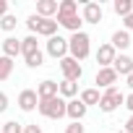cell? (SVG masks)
<instances>
[{
	"mask_svg": "<svg viewBox=\"0 0 133 133\" xmlns=\"http://www.w3.org/2000/svg\"><path fill=\"white\" fill-rule=\"evenodd\" d=\"M123 24H125V31L133 37V13H130V16H125V18H123Z\"/></svg>",
	"mask_w": 133,
	"mask_h": 133,
	"instance_id": "obj_29",
	"label": "cell"
},
{
	"mask_svg": "<svg viewBox=\"0 0 133 133\" xmlns=\"http://www.w3.org/2000/svg\"><path fill=\"white\" fill-rule=\"evenodd\" d=\"M0 125H3V123H0Z\"/></svg>",
	"mask_w": 133,
	"mask_h": 133,
	"instance_id": "obj_37",
	"label": "cell"
},
{
	"mask_svg": "<svg viewBox=\"0 0 133 133\" xmlns=\"http://www.w3.org/2000/svg\"><path fill=\"white\" fill-rule=\"evenodd\" d=\"M86 112H89V107H86L78 97L65 102V117H71V123H81V120L86 117Z\"/></svg>",
	"mask_w": 133,
	"mask_h": 133,
	"instance_id": "obj_6",
	"label": "cell"
},
{
	"mask_svg": "<svg viewBox=\"0 0 133 133\" xmlns=\"http://www.w3.org/2000/svg\"><path fill=\"white\" fill-rule=\"evenodd\" d=\"M55 21H57V26H63V29H68L71 34L81 31V26H84V21H81V16H78V13H71V16H57Z\"/></svg>",
	"mask_w": 133,
	"mask_h": 133,
	"instance_id": "obj_12",
	"label": "cell"
},
{
	"mask_svg": "<svg viewBox=\"0 0 133 133\" xmlns=\"http://www.w3.org/2000/svg\"><path fill=\"white\" fill-rule=\"evenodd\" d=\"M39 21H42V18H39L37 13H31V16L26 18V29H29V31H31L34 37H37V26H39Z\"/></svg>",
	"mask_w": 133,
	"mask_h": 133,
	"instance_id": "obj_27",
	"label": "cell"
},
{
	"mask_svg": "<svg viewBox=\"0 0 133 133\" xmlns=\"http://www.w3.org/2000/svg\"><path fill=\"white\" fill-rule=\"evenodd\" d=\"M37 52H42V50H39V42H37L34 34H29L26 39H21V55H24V60L26 57H34Z\"/></svg>",
	"mask_w": 133,
	"mask_h": 133,
	"instance_id": "obj_17",
	"label": "cell"
},
{
	"mask_svg": "<svg viewBox=\"0 0 133 133\" xmlns=\"http://www.w3.org/2000/svg\"><path fill=\"white\" fill-rule=\"evenodd\" d=\"M86 128L81 125V123H68V125H65V133H84Z\"/></svg>",
	"mask_w": 133,
	"mask_h": 133,
	"instance_id": "obj_28",
	"label": "cell"
},
{
	"mask_svg": "<svg viewBox=\"0 0 133 133\" xmlns=\"http://www.w3.org/2000/svg\"><path fill=\"white\" fill-rule=\"evenodd\" d=\"M44 52H47L50 57H55V60H63L65 55H68V39L60 37V34L50 37V39H47V44H44Z\"/></svg>",
	"mask_w": 133,
	"mask_h": 133,
	"instance_id": "obj_5",
	"label": "cell"
},
{
	"mask_svg": "<svg viewBox=\"0 0 133 133\" xmlns=\"http://www.w3.org/2000/svg\"><path fill=\"white\" fill-rule=\"evenodd\" d=\"M24 133H42V128L37 123H31V125H24Z\"/></svg>",
	"mask_w": 133,
	"mask_h": 133,
	"instance_id": "obj_31",
	"label": "cell"
},
{
	"mask_svg": "<svg viewBox=\"0 0 133 133\" xmlns=\"http://www.w3.org/2000/svg\"><path fill=\"white\" fill-rule=\"evenodd\" d=\"M13 76V60L0 55V81H8Z\"/></svg>",
	"mask_w": 133,
	"mask_h": 133,
	"instance_id": "obj_23",
	"label": "cell"
},
{
	"mask_svg": "<svg viewBox=\"0 0 133 133\" xmlns=\"http://www.w3.org/2000/svg\"><path fill=\"white\" fill-rule=\"evenodd\" d=\"M117 78H120V76H117L112 68H99V71H97V78H94V84H97L99 89H112V86L117 84Z\"/></svg>",
	"mask_w": 133,
	"mask_h": 133,
	"instance_id": "obj_11",
	"label": "cell"
},
{
	"mask_svg": "<svg viewBox=\"0 0 133 133\" xmlns=\"http://www.w3.org/2000/svg\"><path fill=\"white\" fill-rule=\"evenodd\" d=\"M102 16H104V11H102L99 3H84V11H81V21L84 24H99Z\"/></svg>",
	"mask_w": 133,
	"mask_h": 133,
	"instance_id": "obj_9",
	"label": "cell"
},
{
	"mask_svg": "<svg viewBox=\"0 0 133 133\" xmlns=\"http://www.w3.org/2000/svg\"><path fill=\"white\" fill-rule=\"evenodd\" d=\"M123 130H125V133H133V115L125 120V128H123Z\"/></svg>",
	"mask_w": 133,
	"mask_h": 133,
	"instance_id": "obj_34",
	"label": "cell"
},
{
	"mask_svg": "<svg viewBox=\"0 0 133 133\" xmlns=\"http://www.w3.org/2000/svg\"><path fill=\"white\" fill-rule=\"evenodd\" d=\"M115 47L110 44V42H104V44H99V50H97V65H99V68H110V65H112V60H115Z\"/></svg>",
	"mask_w": 133,
	"mask_h": 133,
	"instance_id": "obj_10",
	"label": "cell"
},
{
	"mask_svg": "<svg viewBox=\"0 0 133 133\" xmlns=\"http://www.w3.org/2000/svg\"><path fill=\"white\" fill-rule=\"evenodd\" d=\"M57 34V21L55 18H42L39 21V26H37V37H55Z\"/></svg>",
	"mask_w": 133,
	"mask_h": 133,
	"instance_id": "obj_19",
	"label": "cell"
},
{
	"mask_svg": "<svg viewBox=\"0 0 133 133\" xmlns=\"http://www.w3.org/2000/svg\"><path fill=\"white\" fill-rule=\"evenodd\" d=\"M123 104H125V107L130 110V115H133V91H130V94H125V102H123Z\"/></svg>",
	"mask_w": 133,
	"mask_h": 133,
	"instance_id": "obj_32",
	"label": "cell"
},
{
	"mask_svg": "<svg viewBox=\"0 0 133 133\" xmlns=\"http://www.w3.org/2000/svg\"><path fill=\"white\" fill-rule=\"evenodd\" d=\"M0 47H3V57H11V60H13L16 55H21V39H16L13 34L0 42Z\"/></svg>",
	"mask_w": 133,
	"mask_h": 133,
	"instance_id": "obj_13",
	"label": "cell"
},
{
	"mask_svg": "<svg viewBox=\"0 0 133 133\" xmlns=\"http://www.w3.org/2000/svg\"><path fill=\"white\" fill-rule=\"evenodd\" d=\"M110 68H112L117 76H130V73H133V57L125 55V52H120V55H115V60H112Z\"/></svg>",
	"mask_w": 133,
	"mask_h": 133,
	"instance_id": "obj_8",
	"label": "cell"
},
{
	"mask_svg": "<svg viewBox=\"0 0 133 133\" xmlns=\"http://www.w3.org/2000/svg\"><path fill=\"white\" fill-rule=\"evenodd\" d=\"M37 16L39 18L57 16V0H37Z\"/></svg>",
	"mask_w": 133,
	"mask_h": 133,
	"instance_id": "obj_16",
	"label": "cell"
},
{
	"mask_svg": "<svg viewBox=\"0 0 133 133\" xmlns=\"http://www.w3.org/2000/svg\"><path fill=\"white\" fill-rule=\"evenodd\" d=\"M89 52H91V37L84 29L76 31V34H71V39H68V57H73L76 63H81V60L89 57Z\"/></svg>",
	"mask_w": 133,
	"mask_h": 133,
	"instance_id": "obj_1",
	"label": "cell"
},
{
	"mask_svg": "<svg viewBox=\"0 0 133 133\" xmlns=\"http://www.w3.org/2000/svg\"><path fill=\"white\" fill-rule=\"evenodd\" d=\"M99 97H102V94H99V89H84L78 99H81L86 107H91V104H99Z\"/></svg>",
	"mask_w": 133,
	"mask_h": 133,
	"instance_id": "obj_22",
	"label": "cell"
},
{
	"mask_svg": "<svg viewBox=\"0 0 133 133\" xmlns=\"http://www.w3.org/2000/svg\"><path fill=\"white\" fill-rule=\"evenodd\" d=\"M18 110L21 112H34L37 110V104H39V97H37V91L34 89H24L21 94H18Z\"/></svg>",
	"mask_w": 133,
	"mask_h": 133,
	"instance_id": "obj_7",
	"label": "cell"
},
{
	"mask_svg": "<svg viewBox=\"0 0 133 133\" xmlns=\"http://www.w3.org/2000/svg\"><path fill=\"white\" fill-rule=\"evenodd\" d=\"M57 63H60V71H63V81H73V84L81 81V76H84V65L81 63H76L68 55H65L63 60H57Z\"/></svg>",
	"mask_w": 133,
	"mask_h": 133,
	"instance_id": "obj_4",
	"label": "cell"
},
{
	"mask_svg": "<svg viewBox=\"0 0 133 133\" xmlns=\"http://www.w3.org/2000/svg\"><path fill=\"white\" fill-rule=\"evenodd\" d=\"M37 110H39V115H44V117H50V120H60V117H65V99H63V97L39 99Z\"/></svg>",
	"mask_w": 133,
	"mask_h": 133,
	"instance_id": "obj_2",
	"label": "cell"
},
{
	"mask_svg": "<svg viewBox=\"0 0 133 133\" xmlns=\"http://www.w3.org/2000/svg\"><path fill=\"white\" fill-rule=\"evenodd\" d=\"M115 133H125V130H115Z\"/></svg>",
	"mask_w": 133,
	"mask_h": 133,
	"instance_id": "obj_36",
	"label": "cell"
},
{
	"mask_svg": "<svg viewBox=\"0 0 133 133\" xmlns=\"http://www.w3.org/2000/svg\"><path fill=\"white\" fill-rule=\"evenodd\" d=\"M125 84H128V89L133 91V73H130V76H125Z\"/></svg>",
	"mask_w": 133,
	"mask_h": 133,
	"instance_id": "obj_35",
	"label": "cell"
},
{
	"mask_svg": "<svg viewBox=\"0 0 133 133\" xmlns=\"http://www.w3.org/2000/svg\"><path fill=\"white\" fill-rule=\"evenodd\" d=\"M34 91H37L39 99H52V97H57V81L44 78V81H39V86H37Z\"/></svg>",
	"mask_w": 133,
	"mask_h": 133,
	"instance_id": "obj_14",
	"label": "cell"
},
{
	"mask_svg": "<svg viewBox=\"0 0 133 133\" xmlns=\"http://www.w3.org/2000/svg\"><path fill=\"white\" fill-rule=\"evenodd\" d=\"M110 44L115 47V52L120 50V52H125L128 47H130V34L125 31V29H117V31H112V39H110Z\"/></svg>",
	"mask_w": 133,
	"mask_h": 133,
	"instance_id": "obj_15",
	"label": "cell"
},
{
	"mask_svg": "<svg viewBox=\"0 0 133 133\" xmlns=\"http://www.w3.org/2000/svg\"><path fill=\"white\" fill-rule=\"evenodd\" d=\"M57 97H63L65 102H68V99H76V97H78V84H73V81H60V84H57Z\"/></svg>",
	"mask_w": 133,
	"mask_h": 133,
	"instance_id": "obj_18",
	"label": "cell"
},
{
	"mask_svg": "<svg viewBox=\"0 0 133 133\" xmlns=\"http://www.w3.org/2000/svg\"><path fill=\"white\" fill-rule=\"evenodd\" d=\"M0 133H24V125L18 120H8V123L0 125Z\"/></svg>",
	"mask_w": 133,
	"mask_h": 133,
	"instance_id": "obj_25",
	"label": "cell"
},
{
	"mask_svg": "<svg viewBox=\"0 0 133 133\" xmlns=\"http://www.w3.org/2000/svg\"><path fill=\"white\" fill-rule=\"evenodd\" d=\"M26 65H29V68H39V65H44V52H37L34 57H26Z\"/></svg>",
	"mask_w": 133,
	"mask_h": 133,
	"instance_id": "obj_26",
	"label": "cell"
},
{
	"mask_svg": "<svg viewBox=\"0 0 133 133\" xmlns=\"http://www.w3.org/2000/svg\"><path fill=\"white\" fill-rule=\"evenodd\" d=\"M8 13V0H0V18Z\"/></svg>",
	"mask_w": 133,
	"mask_h": 133,
	"instance_id": "obj_33",
	"label": "cell"
},
{
	"mask_svg": "<svg viewBox=\"0 0 133 133\" xmlns=\"http://www.w3.org/2000/svg\"><path fill=\"white\" fill-rule=\"evenodd\" d=\"M71 13H78V3L76 0H60L57 3V16H71Z\"/></svg>",
	"mask_w": 133,
	"mask_h": 133,
	"instance_id": "obj_21",
	"label": "cell"
},
{
	"mask_svg": "<svg viewBox=\"0 0 133 133\" xmlns=\"http://www.w3.org/2000/svg\"><path fill=\"white\" fill-rule=\"evenodd\" d=\"M5 110H8V94H5V91H0V115H3Z\"/></svg>",
	"mask_w": 133,
	"mask_h": 133,
	"instance_id": "obj_30",
	"label": "cell"
},
{
	"mask_svg": "<svg viewBox=\"0 0 133 133\" xmlns=\"http://www.w3.org/2000/svg\"><path fill=\"white\" fill-rule=\"evenodd\" d=\"M16 26H18V21H16V16L13 13H5L3 18H0V29H3V31H16Z\"/></svg>",
	"mask_w": 133,
	"mask_h": 133,
	"instance_id": "obj_24",
	"label": "cell"
},
{
	"mask_svg": "<svg viewBox=\"0 0 133 133\" xmlns=\"http://www.w3.org/2000/svg\"><path fill=\"white\" fill-rule=\"evenodd\" d=\"M123 102H125V94H123L117 86H112V89H104V94L99 97V104H97V107H99L102 112L110 115V112H115Z\"/></svg>",
	"mask_w": 133,
	"mask_h": 133,
	"instance_id": "obj_3",
	"label": "cell"
},
{
	"mask_svg": "<svg viewBox=\"0 0 133 133\" xmlns=\"http://www.w3.org/2000/svg\"><path fill=\"white\" fill-rule=\"evenodd\" d=\"M112 11L117 13V16H130L133 13V0H115V3H112Z\"/></svg>",
	"mask_w": 133,
	"mask_h": 133,
	"instance_id": "obj_20",
	"label": "cell"
}]
</instances>
